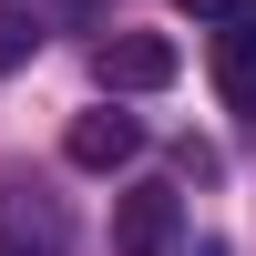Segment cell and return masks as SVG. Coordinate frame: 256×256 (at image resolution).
<instances>
[{"mask_svg":"<svg viewBox=\"0 0 256 256\" xmlns=\"http://www.w3.org/2000/svg\"><path fill=\"white\" fill-rule=\"evenodd\" d=\"M174 72H184V52H174L164 31H113V41L92 52V82H102V92H164Z\"/></svg>","mask_w":256,"mask_h":256,"instance_id":"6da1fadb","label":"cell"},{"mask_svg":"<svg viewBox=\"0 0 256 256\" xmlns=\"http://www.w3.org/2000/svg\"><path fill=\"white\" fill-rule=\"evenodd\" d=\"M62 246H72L62 195H41V184H0V256H62Z\"/></svg>","mask_w":256,"mask_h":256,"instance_id":"7a4b0ae2","label":"cell"},{"mask_svg":"<svg viewBox=\"0 0 256 256\" xmlns=\"http://www.w3.org/2000/svg\"><path fill=\"white\" fill-rule=\"evenodd\" d=\"M113 246L123 256H174L184 246V195L174 184H134V195L113 205Z\"/></svg>","mask_w":256,"mask_h":256,"instance_id":"3957f363","label":"cell"},{"mask_svg":"<svg viewBox=\"0 0 256 256\" xmlns=\"http://www.w3.org/2000/svg\"><path fill=\"white\" fill-rule=\"evenodd\" d=\"M62 154H72L82 174H123V164L144 154V123H134V113H113V102H92V113H72Z\"/></svg>","mask_w":256,"mask_h":256,"instance_id":"277c9868","label":"cell"},{"mask_svg":"<svg viewBox=\"0 0 256 256\" xmlns=\"http://www.w3.org/2000/svg\"><path fill=\"white\" fill-rule=\"evenodd\" d=\"M216 92H226V113H236V123H256V10L216 31Z\"/></svg>","mask_w":256,"mask_h":256,"instance_id":"5b68a950","label":"cell"},{"mask_svg":"<svg viewBox=\"0 0 256 256\" xmlns=\"http://www.w3.org/2000/svg\"><path fill=\"white\" fill-rule=\"evenodd\" d=\"M31 52H41V10H20V0H0V72H20Z\"/></svg>","mask_w":256,"mask_h":256,"instance_id":"8992f818","label":"cell"},{"mask_svg":"<svg viewBox=\"0 0 256 256\" xmlns=\"http://www.w3.org/2000/svg\"><path fill=\"white\" fill-rule=\"evenodd\" d=\"M174 164H184V174H195V184H216V174H226V164H216V144H195V134L174 144Z\"/></svg>","mask_w":256,"mask_h":256,"instance_id":"52a82bcc","label":"cell"},{"mask_svg":"<svg viewBox=\"0 0 256 256\" xmlns=\"http://www.w3.org/2000/svg\"><path fill=\"white\" fill-rule=\"evenodd\" d=\"M174 10H184V20H216V31H226V20H246L256 0H174Z\"/></svg>","mask_w":256,"mask_h":256,"instance_id":"ba28073f","label":"cell"},{"mask_svg":"<svg viewBox=\"0 0 256 256\" xmlns=\"http://www.w3.org/2000/svg\"><path fill=\"white\" fill-rule=\"evenodd\" d=\"M174 256H226V236H184V246H174Z\"/></svg>","mask_w":256,"mask_h":256,"instance_id":"9c48e42d","label":"cell"}]
</instances>
